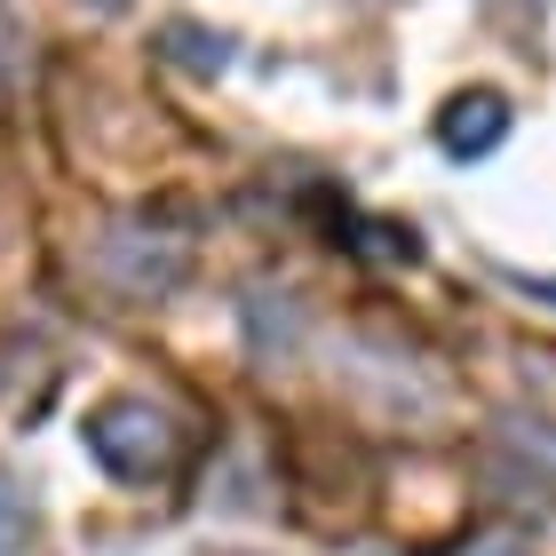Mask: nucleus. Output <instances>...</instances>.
Masks as SVG:
<instances>
[{"mask_svg":"<svg viewBox=\"0 0 556 556\" xmlns=\"http://www.w3.org/2000/svg\"><path fill=\"white\" fill-rule=\"evenodd\" d=\"M184 263H191V247H184V239H160V231H151V247H143V231L104 239V270H112L128 294H167L175 278H184Z\"/></svg>","mask_w":556,"mask_h":556,"instance_id":"nucleus-2","label":"nucleus"},{"mask_svg":"<svg viewBox=\"0 0 556 556\" xmlns=\"http://www.w3.org/2000/svg\"><path fill=\"white\" fill-rule=\"evenodd\" d=\"M501 136H509V104H501L493 88H469V96H453V104L438 112V143L453 151V160H485Z\"/></svg>","mask_w":556,"mask_h":556,"instance_id":"nucleus-3","label":"nucleus"},{"mask_svg":"<svg viewBox=\"0 0 556 556\" xmlns=\"http://www.w3.org/2000/svg\"><path fill=\"white\" fill-rule=\"evenodd\" d=\"M80 438L96 453V469L119 477V485H160V477L184 462V429H175L167 406H151V397H104V406L80 421Z\"/></svg>","mask_w":556,"mask_h":556,"instance_id":"nucleus-1","label":"nucleus"},{"mask_svg":"<svg viewBox=\"0 0 556 556\" xmlns=\"http://www.w3.org/2000/svg\"><path fill=\"white\" fill-rule=\"evenodd\" d=\"M462 556H517L509 541H477V548H462Z\"/></svg>","mask_w":556,"mask_h":556,"instance_id":"nucleus-6","label":"nucleus"},{"mask_svg":"<svg viewBox=\"0 0 556 556\" xmlns=\"http://www.w3.org/2000/svg\"><path fill=\"white\" fill-rule=\"evenodd\" d=\"M175 56H184L191 72H223V64H231V40H223V33H199V24H175Z\"/></svg>","mask_w":556,"mask_h":556,"instance_id":"nucleus-4","label":"nucleus"},{"mask_svg":"<svg viewBox=\"0 0 556 556\" xmlns=\"http://www.w3.org/2000/svg\"><path fill=\"white\" fill-rule=\"evenodd\" d=\"M24 541H33V509H24L16 477L0 469V556H24Z\"/></svg>","mask_w":556,"mask_h":556,"instance_id":"nucleus-5","label":"nucleus"}]
</instances>
